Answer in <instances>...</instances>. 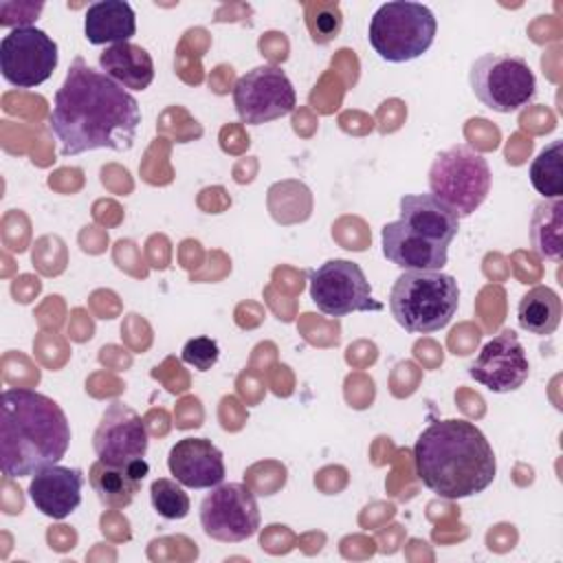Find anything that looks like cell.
I'll return each instance as SVG.
<instances>
[{"label": "cell", "mask_w": 563, "mask_h": 563, "mask_svg": "<svg viewBox=\"0 0 563 563\" xmlns=\"http://www.w3.org/2000/svg\"><path fill=\"white\" fill-rule=\"evenodd\" d=\"M413 471L442 499H464L486 490L497 462L486 435L464 418L431 422L413 444Z\"/></svg>", "instance_id": "2"}, {"label": "cell", "mask_w": 563, "mask_h": 563, "mask_svg": "<svg viewBox=\"0 0 563 563\" xmlns=\"http://www.w3.org/2000/svg\"><path fill=\"white\" fill-rule=\"evenodd\" d=\"M150 433L143 418L125 402L112 400L92 435V449L106 464L128 466L145 457Z\"/></svg>", "instance_id": "13"}, {"label": "cell", "mask_w": 563, "mask_h": 563, "mask_svg": "<svg viewBox=\"0 0 563 563\" xmlns=\"http://www.w3.org/2000/svg\"><path fill=\"white\" fill-rule=\"evenodd\" d=\"M303 11L312 42L328 44L339 37L343 29V13L336 2H308Z\"/></svg>", "instance_id": "24"}, {"label": "cell", "mask_w": 563, "mask_h": 563, "mask_svg": "<svg viewBox=\"0 0 563 563\" xmlns=\"http://www.w3.org/2000/svg\"><path fill=\"white\" fill-rule=\"evenodd\" d=\"M438 20L433 11L420 2H385L380 4L367 29L374 53L391 64L420 57L435 40Z\"/></svg>", "instance_id": "5"}, {"label": "cell", "mask_w": 563, "mask_h": 563, "mask_svg": "<svg viewBox=\"0 0 563 563\" xmlns=\"http://www.w3.org/2000/svg\"><path fill=\"white\" fill-rule=\"evenodd\" d=\"M563 141L545 145L530 165V183L545 198H561L563 194Z\"/></svg>", "instance_id": "23"}, {"label": "cell", "mask_w": 563, "mask_h": 563, "mask_svg": "<svg viewBox=\"0 0 563 563\" xmlns=\"http://www.w3.org/2000/svg\"><path fill=\"white\" fill-rule=\"evenodd\" d=\"M70 444L64 409L33 389H4L0 405V468L26 477L57 464Z\"/></svg>", "instance_id": "3"}, {"label": "cell", "mask_w": 563, "mask_h": 563, "mask_svg": "<svg viewBox=\"0 0 563 563\" xmlns=\"http://www.w3.org/2000/svg\"><path fill=\"white\" fill-rule=\"evenodd\" d=\"M383 255L405 271H440L449 260V249L431 242L402 220L387 222L380 231Z\"/></svg>", "instance_id": "16"}, {"label": "cell", "mask_w": 563, "mask_h": 563, "mask_svg": "<svg viewBox=\"0 0 563 563\" xmlns=\"http://www.w3.org/2000/svg\"><path fill=\"white\" fill-rule=\"evenodd\" d=\"M84 482L86 479L79 468L53 464L33 475L29 484V499L42 515L51 519H66L81 504Z\"/></svg>", "instance_id": "15"}, {"label": "cell", "mask_w": 563, "mask_h": 563, "mask_svg": "<svg viewBox=\"0 0 563 563\" xmlns=\"http://www.w3.org/2000/svg\"><path fill=\"white\" fill-rule=\"evenodd\" d=\"M407 227L435 244L449 249L460 229V218L431 194H407L400 198V218Z\"/></svg>", "instance_id": "17"}, {"label": "cell", "mask_w": 563, "mask_h": 563, "mask_svg": "<svg viewBox=\"0 0 563 563\" xmlns=\"http://www.w3.org/2000/svg\"><path fill=\"white\" fill-rule=\"evenodd\" d=\"M174 479L187 488H213L224 482L222 451L207 438H183L167 455Z\"/></svg>", "instance_id": "14"}, {"label": "cell", "mask_w": 563, "mask_h": 563, "mask_svg": "<svg viewBox=\"0 0 563 563\" xmlns=\"http://www.w3.org/2000/svg\"><path fill=\"white\" fill-rule=\"evenodd\" d=\"M99 68L103 75L128 90H145L154 79L152 55L132 42L108 46L99 55Z\"/></svg>", "instance_id": "19"}, {"label": "cell", "mask_w": 563, "mask_h": 563, "mask_svg": "<svg viewBox=\"0 0 563 563\" xmlns=\"http://www.w3.org/2000/svg\"><path fill=\"white\" fill-rule=\"evenodd\" d=\"M517 321L519 328L537 334L548 336L561 323V299L550 286H534L530 288L517 306Z\"/></svg>", "instance_id": "21"}, {"label": "cell", "mask_w": 563, "mask_h": 563, "mask_svg": "<svg viewBox=\"0 0 563 563\" xmlns=\"http://www.w3.org/2000/svg\"><path fill=\"white\" fill-rule=\"evenodd\" d=\"M218 356H220V347L213 339L209 336H196V339H189L185 345H183V352H180V358L191 365L194 369L198 372H207L211 369L216 363H218Z\"/></svg>", "instance_id": "26"}, {"label": "cell", "mask_w": 563, "mask_h": 563, "mask_svg": "<svg viewBox=\"0 0 563 563\" xmlns=\"http://www.w3.org/2000/svg\"><path fill=\"white\" fill-rule=\"evenodd\" d=\"M84 33L95 46L130 42V37L136 33L134 9L125 0L92 2L84 18Z\"/></svg>", "instance_id": "18"}, {"label": "cell", "mask_w": 563, "mask_h": 563, "mask_svg": "<svg viewBox=\"0 0 563 563\" xmlns=\"http://www.w3.org/2000/svg\"><path fill=\"white\" fill-rule=\"evenodd\" d=\"M88 482L97 493L99 501L108 508H125L132 504L134 495L141 488V479H136L130 466H114L97 460L90 466Z\"/></svg>", "instance_id": "22"}, {"label": "cell", "mask_w": 563, "mask_h": 563, "mask_svg": "<svg viewBox=\"0 0 563 563\" xmlns=\"http://www.w3.org/2000/svg\"><path fill=\"white\" fill-rule=\"evenodd\" d=\"M57 44L37 26H15L0 42L2 77L18 88L44 84L57 68Z\"/></svg>", "instance_id": "11"}, {"label": "cell", "mask_w": 563, "mask_h": 563, "mask_svg": "<svg viewBox=\"0 0 563 563\" xmlns=\"http://www.w3.org/2000/svg\"><path fill=\"white\" fill-rule=\"evenodd\" d=\"M141 125L139 101L101 70L75 57L55 92L48 128L62 156L92 150L128 152Z\"/></svg>", "instance_id": "1"}, {"label": "cell", "mask_w": 563, "mask_h": 563, "mask_svg": "<svg viewBox=\"0 0 563 563\" xmlns=\"http://www.w3.org/2000/svg\"><path fill=\"white\" fill-rule=\"evenodd\" d=\"M200 526L207 537L222 543H240L260 528V506L246 484H218L200 501Z\"/></svg>", "instance_id": "10"}, {"label": "cell", "mask_w": 563, "mask_h": 563, "mask_svg": "<svg viewBox=\"0 0 563 563\" xmlns=\"http://www.w3.org/2000/svg\"><path fill=\"white\" fill-rule=\"evenodd\" d=\"M150 501L163 519H185L189 512V495L176 479L158 477L150 486Z\"/></svg>", "instance_id": "25"}, {"label": "cell", "mask_w": 563, "mask_h": 563, "mask_svg": "<svg viewBox=\"0 0 563 563\" xmlns=\"http://www.w3.org/2000/svg\"><path fill=\"white\" fill-rule=\"evenodd\" d=\"M233 106L242 123L262 125L290 114L297 106V95L279 66L262 64L238 77Z\"/></svg>", "instance_id": "9"}, {"label": "cell", "mask_w": 563, "mask_h": 563, "mask_svg": "<svg viewBox=\"0 0 563 563\" xmlns=\"http://www.w3.org/2000/svg\"><path fill=\"white\" fill-rule=\"evenodd\" d=\"M468 84L482 106L510 114L526 108L537 92V79L523 57L484 53L468 68Z\"/></svg>", "instance_id": "7"}, {"label": "cell", "mask_w": 563, "mask_h": 563, "mask_svg": "<svg viewBox=\"0 0 563 563\" xmlns=\"http://www.w3.org/2000/svg\"><path fill=\"white\" fill-rule=\"evenodd\" d=\"M530 374L526 350L515 330H501L482 345L468 365V376L488 391L508 394L519 389Z\"/></svg>", "instance_id": "12"}, {"label": "cell", "mask_w": 563, "mask_h": 563, "mask_svg": "<svg viewBox=\"0 0 563 563\" xmlns=\"http://www.w3.org/2000/svg\"><path fill=\"white\" fill-rule=\"evenodd\" d=\"M310 299L328 317L352 312H380L385 306L374 299L372 286L356 262L328 260L308 273Z\"/></svg>", "instance_id": "8"}, {"label": "cell", "mask_w": 563, "mask_h": 563, "mask_svg": "<svg viewBox=\"0 0 563 563\" xmlns=\"http://www.w3.org/2000/svg\"><path fill=\"white\" fill-rule=\"evenodd\" d=\"M530 244L541 260H561L563 249V200L550 198L534 205L530 218Z\"/></svg>", "instance_id": "20"}, {"label": "cell", "mask_w": 563, "mask_h": 563, "mask_svg": "<svg viewBox=\"0 0 563 563\" xmlns=\"http://www.w3.org/2000/svg\"><path fill=\"white\" fill-rule=\"evenodd\" d=\"M457 306V279L442 271H405L389 292L394 321L411 334H429L446 328Z\"/></svg>", "instance_id": "4"}, {"label": "cell", "mask_w": 563, "mask_h": 563, "mask_svg": "<svg viewBox=\"0 0 563 563\" xmlns=\"http://www.w3.org/2000/svg\"><path fill=\"white\" fill-rule=\"evenodd\" d=\"M490 180L488 161L464 143L435 154L429 167L431 196L446 205L457 218H468L486 200Z\"/></svg>", "instance_id": "6"}]
</instances>
